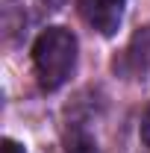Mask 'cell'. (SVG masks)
Returning a JSON list of instances; mask_svg holds the SVG:
<instances>
[{
	"label": "cell",
	"instance_id": "1",
	"mask_svg": "<svg viewBox=\"0 0 150 153\" xmlns=\"http://www.w3.org/2000/svg\"><path fill=\"white\" fill-rule=\"evenodd\" d=\"M33 65H36L38 85L44 91H56L68 82L76 68V38L65 27H47L33 44Z\"/></svg>",
	"mask_w": 150,
	"mask_h": 153
},
{
	"label": "cell",
	"instance_id": "2",
	"mask_svg": "<svg viewBox=\"0 0 150 153\" xmlns=\"http://www.w3.org/2000/svg\"><path fill=\"white\" fill-rule=\"evenodd\" d=\"M79 15L85 18V24H91L97 33L115 36L118 27H121L124 3H115V0H79Z\"/></svg>",
	"mask_w": 150,
	"mask_h": 153
},
{
	"label": "cell",
	"instance_id": "3",
	"mask_svg": "<svg viewBox=\"0 0 150 153\" xmlns=\"http://www.w3.org/2000/svg\"><path fill=\"white\" fill-rule=\"evenodd\" d=\"M141 141L150 147V106L144 109V118H141Z\"/></svg>",
	"mask_w": 150,
	"mask_h": 153
},
{
	"label": "cell",
	"instance_id": "4",
	"mask_svg": "<svg viewBox=\"0 0 150 153\" xmlns=\"http://www.w3.org/2000/svg\"><path fill=\"white\" fill-rule=\"evenodd\" d=\"M0 153H27V150L21 147L18 141H12V138H3V141H0Z\"/></svg>",
	"mask_w": 150,
	"mask_h": 153
},
{
	"label": "cell",
	"instance_id": "5",
	"mask_svg": "<svg viewBox=\"0 0 150 153\" xmlns=\"http://www.w3.org/2000/svg\"><path fill=\"white\" fill-rule=\"evenodd\" d=\"M115 3H124V0H115Z\"/></svg>",
	"mask_w": 150,
	"mask_h": 153
}]
</instances>
